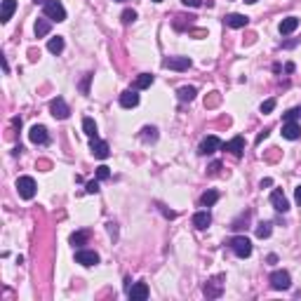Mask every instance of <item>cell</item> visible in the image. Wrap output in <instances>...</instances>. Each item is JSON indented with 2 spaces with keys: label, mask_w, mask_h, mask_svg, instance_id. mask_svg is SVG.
Segmentation results:
<instances>
[{
  "label": "cell",
  "mask_w": 301,
  "mask_h": 301,
  "mask_svg": "<svg viewBox=\"0 0 301 301\" xmlns=\"http://www.w3.org/2000/svg\"><path fill=\"white\" fill-rule=\"evenodd\" d=\"M301 115V108H290L287 113H285V123H290V120H297Z\"/></svg>",
  "instance_id": "cell-31"
},
{
  "label": "cell",
  "mask_w": 301,
  "mask_h": 301,
  "mask_svg": "<svg viewBox=\"0 0 301 301\" xmlns=\"http://www.w3.org/2000/svg\"><path fill=\"white\" fill-rule=\"evenodd\" d=\"M271 287L273 290H290L292 287V278H290V273L287 271H273L271 273Z\"/></svg>",
  "instance_id": "cell-5"
},
{
  "label": "cell",
  "mask_w": 301,
  "mask_h": 301,
  "mask_svg": "<svg viewBox=\"0 0 301 301\" xmlns=\"http://www.w3.org/2000/svg\"><path fill=\"white\" fill-rule=\"evenodd\" d=\"M266 137H268V130H264V132H259V137H257V144H261L266 139Z\"/></svg>",
  "instance_id": "cell-38"
},
{
  "label": "cell",
  "mask_w": 301,
  "mask_h": 301,
  "mask_svg": "<svg viewBox=\"0 0 301 301\" xmlns=\"http://www.w3.org/2000/svg\"><path fill=\"white\" fill-rule=\"evenodd\" d=\"M153 2H162V0H153Z\"/></svg>",
  "instance_id": "cell-41"
},
{
  "label": "cell",
  "mask_w": 301,
  "mask_h": 301,
  "mask_svg": "<svg viewBox=\"0 0 301 301\" xmlns=\"http://www.w3.org/2000/svg\"><path fill=\"white\" fill-rule=\"evenodd\" d=\"M228 247L233 249V254L240 259H247L249 254H252V242H249V238H245V235H233V238L228 240Z\"/></svg>",
  "instance_id": "cell-1"
},
{
  "label": "cell",
  "mask_w": 301,
  "mask_h": 301,
  "mask_svg": "<svg viewBox=\"0 0 301 301\" xmlns=\"http://www.w3.org/2000/svg\"><path fill=\"white\" fill-rule=\"evenodd\" d=\"M299 28V17H287L280 21V26H278V31L283 33V36H290V33H294Z\"/></svg>",
  "instance_id": "cell-18"
},
{
  "label": "cell",
  "mask_w": 301,
  "mask_h": 301,
  "mask_svg": "<svg viewBox=\"0 0 301 301\" xmlns=\"http://www.w3.org/2000/svg\"><path fill=\"white\" fill-rule=\"evenodd\" d=\"M275 108V99H266L264 104H261V113H271Z\"/></svg>",
  "instance_id": "cell-32"
},
{
  "label": "cell",
  "mask_w": 301,
  "mask_h": 301,
  "mask_svg": "<svg viewBox=\"0 0 301 301\" xmlns=\"http://www.w3.org/2000/svg\"><path fill=\"white\" fill-rule=\"evenodd\" d=\"M162 66L169 69V71H188L191 59L188 57H167V59H162Z\"/></svg>",
  "instance_id": "cell-7"
},
{
  "label": "cell",
  "mask_w": 301,
  "mask_h": 301,
  "mask_svg": "<svg viewBox=\"0 0 301 301\" xmlns=\"http://www.w3.org/2000/svg\"><path fill=\"white\" fill-rule=\"evenodd\" d=\"M82 132L87 134L89 139H94V137H97V123H94L92 118H85V120H82Z\"/></svg>",
  "instance_id": "cell-26"
},
{
  "label": "cell",
  "mask_w": 301,
  "mask_h": 301,
  "mask_svg": "<svg viewBox=\"0 0 301 301\" xmlns=\"http://www.w3.org/2000/svg\"><path fill=\"white\" fill-rule=\"evenodd\" d=\"M224 278L222 275H217V278H214V280H210V283H205V297H207V299H219V297H222V292H224V283H222Z\"/></svg>",
  "instance_id": "cell-8"
},
{
  "label": "cell",
  "mask_w": 301,
  "mask_h": 301,
  "mask_svg": "<svg viewBox=\"0 0 301 301\" xmlns=\"http://www.w3.org/2000/svg\"><path fill=\"white\" fill-rule=\"evenodd\" d=\"M195 94H198V89H195V87H179V92H177V97H179V101H181V104L193 101Z\"/></svg>",
  "instance_id": "cell-22"
},
{
  "label": "cell",
  "mask_w": 301,
  "mask_h": 301,
  "mask_svg": "<svg viewBox=\"0 0 301 301\" xmlns=\"http://www.w3.org/2000/svg\"><path fill=\"white\" fill-rule=\"evenodd\" d=\"M28 139H31L33 144H40V146H45V144L50 142L47 127H43V125H33V127H31V132H28Z\"/></svg>",
  "instance_id": "cell-11"
},
{
  "label": "cell",
  "mask_w": 301,
  "mask_h": 301,
  "mask_svg": "<svg viewBox=\"0 0 301 301\" xmlns=\"http://www.w3.org/2000/svg\"><path fill=\"white\" fill-rule=\"evenodd\" d=\"M75 264L85 266V268H92V266L99 264V254L94 252V249H82L80 247L78 252H75Z\"/></svg>",
  "instance_id": "cell-4"
},
{
  "label": "cell",
  "mask_w": 301,
  "mask_h": 301,
  "mask_svg": "<svg viewBox=\"0 0 301 301\" xmlns=\"http://www.w3.org/2000/svg\"><path fill=\"white\" fill-rule=\"evenodd\" d=\"M217 200H219V193H217V191H207V193L200 195V205H203V207H212Z\"/></svg>",
  "instance_id": "cell-27"
},
{
  "label": "cell",
  "mask_w": 301,
  "mask_h": 301,
  "mask_svg": "<svg viewBox=\"0 0 301 301\" xmlns=\"http://www.w3.org/2000/svg\"><path fill=\"white\" fill-rule=\"evenodd\" d=\"M224 149L228 150L230 155H235V158H240L242 155V150H245V137H233L228 144H224Z\"/></svg>",
  "instance_id": "cell-12"
},
{
  "label": "cell",
  "mask_w": 301,
  "mask_h": 301,
  "mask_svg": "<svg viewBox=\"0 0 301 301\" xmlns=\"http://www.w3.org/2000/svg\"><path fill=\"white\" fill-rule=\"evenodd\" d=\"M14 9H17V0H2V14H0V21L2 24H7L12 14H14Z\"/></svg>",
  "instance_id": "cell-21"
},
{
  "label": "cell",
  "mask_w": 301,
  "mask_h": 301,
  "mask_svg": "<svg viewBox=\"0 0 301 301\" xmlns=\"http://www.w3.org/2000/svg\"><path fill=\"white\" fill-rule=\"evenodd\" d=\"M181 2H184L186 7H200V5H203L200 0H181Z\"/></svg>",
  "instance_id": "cell-35"
},
{
  "label": "cell",
  "mask_w": 301,
  "mask_h": 301,
  "mask_svg": "<svg viewBox=\"0 0 301 301\" xmlns=\"http://www.w3.org/2000/svg\"><path fill=\"white\" fill-rule=\"evenodd\" d=\"M50 28H52V19H38L36 21V26H33V31H36V38H45L47 33H50Z\"/></svg>",
  "instance_id": "cell-20"
},
{
  "label": "cell",
  "mask_w": 301,
  "mask_h": 301,
  "mask_svg": "<svg viewBox=\"0 0 301 301\" xmlns=\"http://www.w3.org/2000/svg\"><path fill=\"white\" fill-rule=\"evenodd\" d=\"M69 240H71L73 247H78V249H80L82 245H87V230H78V233H73V235H71Z\"/></svg>",
  "instance_id": "cell-24"
},
{
  "label": "cell",
  "mask_w": 301,
  "mask_h": 301,
  "mask_svg": "<svg viewBox=\"0 0 301 301\" xmlns=\"http://www.w3.org/2000/svg\"><path fill=\"white\" fill-rule=\"evenodd\" d=\"M294 200H297V205L301 207V186H297V191H294Z\"/></svg>",
  "instance_id": "cell-37"
},
{
  "label": "cell",
  "mask_w": 301,
  "mask_h": 301,
  "mask_svg": "<svg viewBox=\"0 0 301 301\" xmlns=\"http://www.w3.org/2000/svg\"><path fill=\"white\" fill-rule=\"evenodd\" d=\"M33 2H36V5H45V2H47V0H33Z\"/></svg>",
  "instance_id": "cell-39"
},
{
  "label": "cell",
  "mask_w": 301,
  "mask_h": 301,
  "mask_svg": "<svg viewBox=\"0 0 301 301\" xmlns=\"http://www.w3.org/2000/svg\"><path fill=\"white\" fill-rule=\"evenodd\" d=\"M120 19H123V24H132L134 19H137V12L134 9H125L123 14H120Z\"/></svg>",
  "instance_id": "cell-30"
},
{
  "label": "cell",
  "mask_w": 301,
  "mask_h": 301,
  "mask_svg": "<svg viewBox=\"0 0 301 301\" xmlns=\"http://www.w3.org/2000/svg\"><path fill=\"white\" fill-rule=\"evenodd\" d=\"M142 139L146 144L158 142V130H155V127H144V130H142Z\"/></svg>",
  "instance_id": "cell-29"
},
{
  "label": "cell",
  "mask_w": 301,
  "mask_h": 301,
  "mask_svg": "<svg viewBox=\"0 0 301 301\" xmlns=\"http://www.w3.org/2000/svg\"><path fill=\"white\" fill-rule=\"evenodd\" d=\"M118 2H125V0H118Z\"/></svg>",
  "instance_id": "cell-42"
},
{
  "label": "cell",
  "mask_w": 301,
  "mask_h": 301,
  "mask_svg": "<svg viewBox=\"0 0 301 301\" xmlns=\"http://www.w3.org/2000/svg\"><path fill=\"white\" fill-rule=\"evenodd\" d=\"M283 137H285V139H290V142L299 139V137H301V125L297 123V120H290V123H285V125H283Z\"/></svg>",
  "instance_id": "cell-15"
},
{
  "label": "cell",
  "mask_w": 301,
  "mask_h": 301,
  "mask_svg": "<svg viewBox=\"0 0 301 301\" xmlns=\"http://www.w3.org/2000/svg\"><path fill=\"white\" fill-rule=\"evenodd\" d=\"M271 205H273L278 212H283V214L290 210V203H287V198H285V193L280 191V188H275L273 193H271Z\"/></svg>",
  "instance_id": "cell-13"
},
{
  "label": "cell",
  "mask_w": 301,
  "mask_h": 301,
  "mask_svg": "<svg viewBox=\"0 0 301 301\" xmlns=\"http://www.w3.org/2000/svg\"><path fill=\"white\" fill-rule=\"evenodd\" d=\"M245 2H247V5H254V2H257V0H245Z\"/></svg>",
  "instance_id": "cell-40"
},
{
  "label": "cell",
  "mask_w": 301,
  "mask_h": 301,
  "mask_svg": "<svg viewBox=\"0 0 301 301\" xmlns=\"http://www.w3.org/2000/svg\"><path fill=\"white\" fill-rule=\"evenodd\" d=\"M224 21H226V26H230V28H245L249 24V17H245V14H228Z\"/></svg>",
  "instance_id": "cell-19"
},
{
  "label": "cell",
  "mask_w": 301,
  "mask_h": 301,
  "mask_svg": "<svg viewBox=\"0 0 301 301\" xmlns=\"http://www.w3.org/2000/svg\"><path fill=\"white\" fill-rule=\"evenodd\" d=\"M50 113H52L57 120H66V118L71 115V108H69V104H66L62 97H57L50 101Z\"/></svg>",
  "instance_id": "cell-6"
},
{
  "label": "cell",
  "mask_w": 301,
  "mask_h": 301,
  "mask_svg": "<svg viewBox=\"0 0 301 301\" xmlns=\"http://www.w3.org/2000/svg\"><path fill=\"white\" fill-rule=\"evenodd\" d=\"M89 150H92V155L99 160H106L108 155H111V149H108L106 142H101L99 137H94L92 142H89Z\"/></svg>",
  "instance_id": "cell-10"
},
{
  "label": "cell",
  "mask_w": 301,
  "mask_h": 301,
  "mask_svg": "<svg viewBox=\"0 0 301 301\" xmlns=\"http://www.w3.org/2000/svg\"><path fill=\"white\" fill-rule=\"evenodd\" d=\"M153 85V75L150 73H142L139 78L134 80V89H146V87H150Z\"/></svg>",
  "instance_id": "cell-23"
},
{
  "label": "cell",
  "mask_w": 301,
  "mask_h": 301,
  "mask_svg": "<svg viewBox=\"0 0 301 301\" xmlns=\"http://www.w3.org/2000/svg\"><path fill=\"white\" fill-rule=\"evenodd\" d=\"M17 191L24 200H33V195H36V181H33V177H19Z\"/></svg>",
  "instance_id": "cell-3"
},
{
  "label": "cell",
  "mask_w": 301,
  "mask_h": 301,
  "mask_svg": "<svg viewBox=\"0 0 301 301\" xmlns=\"http://www.w3.org/2000/svg\"><path fill=\"white\" fill-rule=\"evenodd\" d=\"M210 224H212V214L207 212V210H200V212L193 214V226L198 230H205Z\"/></svg>",
  "instance_id": "cell-17"
},
{
  "label": "cell",
  "mask_w": 301,
  "mask_h": 301,
  "mask_svg": "<svg viewBox=\"0 0 301 301\" xmlns=\"http://www.w3.org/2000/svg\"><path fill=\"white\" fill-rule=\"evenodd\" d=\"M47 50L52 54H62L64 52V38L57 36V38H50V43H47Z\"/></svg>",
  "instance_id": "cell-25"
},
{
  "label": "cell",
  "mask_w": 301,
  "mask_h": 301,
  "mask_svg": "<svg viewBox=\"0 0 301 301\" xmlns=\"http://www.w3.org/2000/svg\"><path fill=\"white\" fill-rule=\"evenodd\" d=\"M217 149H222V142H219V137L210 134V137H205L203 142H200V146H198V153H200V155H212Z\"/></svg>",
  "instance_id": "cell-9"
},
{
  "label": "cell",
  "mask_w": 301,
  "mask_h": 301,
  "mask_svg": "<svg viewBox=\"0 0 301 301\" xmlns=\"http://www.w3.org/2000/svg\"><path fill=\"white\" fill-rule=\"evenodd\" d=\"M120 106L123 108L139 106V94H137V89H125L123 94H120Z\"/></svg>",
  "instance_id": "cell-14"
},
{
  "label": "cell",
  "mask_w": 301,
  "mask_h": 301,
  "mask_svg": "<svg viewBox=\"0 0 301 301\" xmlns=\"http://www.w3.org/2000/svg\"><path fill=\"white\" fill-rule=\"evenodd\" d=\"M85 191H87V193H99V181H87Z\"/></svg>",
  "instance_id": "cell-34"
},
{
  "label": "cell",
  "mask_w": 301,
  "mask_h": 301,
  "mask_svg": "<svg viewBox=\"0 0 301 301\" xmlns=\"http://www.w3.org/2000/svg\"><path fill=\"white\" fill-rule=\"evenodd\" d=\"M89 78H92V75H85V80H82V85H80V87H82V92H85V94H87V87H89Z\"/></svg>",
  "instance_id": "cell-36"
},
{
  "label": "cell",
  "mask_w": 301,
  "mask_h": 301,
  "mask_svg": "<svg viewBox=\"0 0 301 301\" xmlns=\"http://www.w3.org/2000/svg\"><path fill=\"white\" fill-rule=\"evenodd\" d=\"M271 233H273V224H271V222H261L257 226V238L264 240V238H268Z\"/></svg>",
  "instance_id": "cell-28"
},
{
  "label": "cell",
  "mask_w": 301,
  "mask_h": 301,
  "mask_svg": "<svg viewBox=\"0 0 301 301\" xmlns=\"http://www.w3.org/2000/svg\"><path fill=\"white\" fill-rule=\"evenodd\" d=\"M127 297L130 299H149V285L146 283H134L130 290H127Z\"/></svg>",
  "instance_id": "cell-16"
},
{
  "label": "cell",
  "mask_w": 301,
  "mask_h": 301,
  "mask_svg": "<svg viewBox=\"0 0 301 301\" xmlns=\"http://www.w3.org/2000/svg\"><path fill=\"white\" fill-rule=\"evenodd\" d=\"M43 12L47 19L52 21H66V9H64L62 0H47L43 5Z\"/></svg>",
  "instance_id": "cell-2"
},
{
  "label": "cell",
  "mask_w": 301,
  "mask_h": 301,
  "mask_svg": "<svg viewBox=\"0 0 301 301\" xmlns=\"http://www.w3.org/2000/svg\"><path fill=\"white\" fill-rule=\"evenodd\" d=\"M108 177H111V169H108L106 165L97 167V179H108Z\"/></svg>",
  "instance_id": "cell-33"
}]
</instances>
